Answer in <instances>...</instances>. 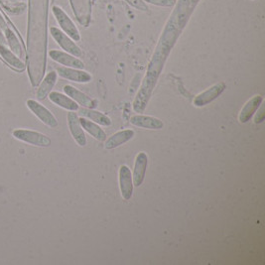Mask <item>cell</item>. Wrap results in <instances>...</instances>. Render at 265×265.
I'll return each mask as SVG.
<instances>
[{
	"instance_id": "obj_15",
	"label": "cell",
	"mask_w": 265,
	"mask_h": 265,
	"mask_svg": "<svg viewBox=\"0 0 265 265\" xmlns=\"http://www.w3.org/2000/svg\"><path fill=\"white\" fill-rule=\"evenodd\" d=\"M263 102L262 96H254L245 102V104L242 107L241 111L239 112V121L241 123H246L251 119V117L254 115V113L259 109L261 103Z\"/></svg>"
},
{
	"instance_id": "obj_11",
	"label": "cell",
	"mask_w": 265,
	"mask_h": 265,
	"mask_svg": "<svg viewBox=\"0 0 265 265\" xmlns=\"http://www.w3.org/2000/svg\"><path fill=\"white\" fill-rule=\"evenodd\" d=\"M49 56L53 61L63 65L64 67L80 69V70L84 69V64L83 61H81L79 58L73 56L67 52H63V51H59V50H51V51H49Z\"/></svg>"
},
{
	"instance_id": "obj_1",
	"label": "cell",
	"mask_w": 265,
	"mask_h": 265,
	"mask_svg": "<svg viewBox=\"0 0 265 265\" xmlns=\"http://www.w3.org/2000/svg\"><path fill=\"white\" fill-rule=\"evenodd\" d=\"M181 34V30L175 27L169 21L166 22L155 47L153 55L148 64L145 77L133 100L132 108L134 112L142 113L145 111L152 97L159 77L164 70L168 57L170 56L172 49L176 45Z\"/></svg>"
},
{
	"instance_id": "obj_4",
	"label": "cell",
	"mask_w": 265,
	"mask_h": 265,
	"mask_svg": "<svg viewBox=\"0 0 265 265\" xmlns=\"http://www.w3.org/2000/svg\"><path fill=\"white\" fill-rule=\"evenodd\" d=\"M50 33H51L52 37L54 38V40L56 41L57 44L65 52L69 53L73 56L77 57V58L83 57L84 53H83L82 49L66 33H64L61 29L57 28V27H51Z\"/></svg>"
},
{
	"instance_id": "obj_23",
	"label": "cell",
	"mask_w": 265,
	"mask_h": 265,
	"mask_svg": "<svg viewBox=\"0 0 265 265\" xmlns=\"http://www.w3.org/2000/svg\"><path fill=\"white\" fill-rule=\"evenodd\" d=\"M126 1L136 10H139L142 12H148V10H149L147 4L143 0H126Z\"/></svg>"
},
{
	"instance_id": "obj_27",
	"label": "cell",
	"mask_w": 265,
	"mask_h": 265,
	"mask_svg": "<svg viewBox=\"0 0 265 265\" xmlns=\"http://www.w3.org/2000/svg\"><path fill=\"white\" fill-rule=\"evenodd\" d=\"M6 27H7V25H6V22H5L4 18L2 17V15L0 14V28L5 29Z\"/></svg>"
},
{
	"instance_id": "obj_20",
	"label": "cell",
	"mask_w": 265,
	"mask_h": 265,
	"mask_svg": "<svg viewBox=\"0 0 265 265\" xmlns=\"http://www.w3.org/2000/svg\"><path fill=\"white\" fill-rule=\"evenodd\" d=\"M0 56L2 57V59L15 70H25L24 62L19 57L16 56L8 47L0 46Z\"/></svg>"
},
{
	"instance_id": "obj_13",
	"label": "cell",
	"mask_w": 265,
	"mask_h": 265,
	"mask_svg": "<svg viewBox=\"0 0 265 265\" xmlns=\"http://www.w3.org/2000/svg\"><path fill=\"white\" fill-rule=\"evenodd\" d=\"M148 166V156L145 152H140L137 154L134 162V168H133V174H132V180H133V186L140 187L145 178L146 169Z\"/></svg>"
},
{
	"instance_id": "obj_24",
	"label": "cell",
	"mask_w": 265,
	"mask_h": 265,
	"mask_svg": "<svg viewBox=\"0 0 265 265\" xmlns=\"http://www.w3.org/2000/svg\"><path fill=\"white\" fill-rule=\"evenodd\" d=\"M146 4H152L161 7H172L175 5L177 0H143Z\"/></svg>"
},
{
	"instance_id": "obj_21",
	"label": "cell",
	"mask_w": 265,
	"mask_h": 265,
	"mask_svg": "<svg viewBox=\"0 0 265 265\" xmlns=\"http://www.w3.org/2000/svg\"><path fill=\"white\" fill-rule=\"evenodd\" d=\"M80 123L83 127V129H84L89 134H91L95 139L98 140V141L107 140V133L94 121H92L85 117H81Z\"/></svg>"
},
{
	"instance_id": "obj_17",
	"label": "cell",
	"mask_w": 265,
	"mask_h": 265,
	"mask_svg": "<svg viewBox=\"0 0 265 265\" xmlns=\"http://www.w3.org/2000/svg\"><path fill=\"white\" fill-rule=\"evenodd\" d=\"M49 99L55 103L58 107L66 110V111H69V112H77L79 111L80 107L79 104L73 100L70 97H68L67 95H64V94H61L59 92H51L48 96Z\"/></svg>"
},
{
	"instance_id": "obj_16",
	"label": "cell",
	"mask_w": 265,
	"mask_h": 265,
	"mask_svg": "<svg viewBox=\"0 0 265 265\" xmlns=\"http://www.w3.org/2000/svg\"><path fill=\"white\" fill-rule=\"evenodd\" d=\"M134 135H135V132L132 129H126V130L118 131L116 133L112 134V136L105 141L104 147L107 150H112L114 148H117V147L121 146L122 144L128 142L129 140L132 139L134 137Z\"/></svg>"
},
{
	"instance_id": "obj_8",
	"label": "cell",
	"mask_w": 265,
	"mask_h": 265,
	"mask_svg": "<svg viewBox=\"0 0 265 265\" xmlns=\"http://www.w3.org/2000/svg\"><path fill=\"white\" fill-rule=\"evenodd\" d=\"M64 93L70 97L73 100H75L78 104L84 107L85 109H90V110H95L98 107V101L94 99V98L89 97L87 95H85L83 92H81L80 90H78L77 87L67 84L64 86Z\"/></svg>"
},
{
	"instance_id": "obj_7",
	"label": "cell",
	"mask_w": 265,
	"mask_h": 265,
	"mask_svg": "<svg viewBox=\"0 0 265 265\" xmlns=\"http://www.w3.org/2000/svg\"><path fill=\"white\" fill-rule=\"evenodd\" d=\"M226 85L223 82L218 84H213L204 91L203 93L199 94L193 100V104L197 108H203L213 102L215 99L219 98L225 90Z\"/></svg>"
},
{
	"instance_id": "obj_3",
	"label": "cell",
	"mask_w": 265,
	"mask_h": 265,
	"mask_svg": "<svg viewBox=\"0 0 265 265\" xmlns=\"http://www.w3.org/2000/svg\"><path fill=\"white\" fill-rule=\"evenodd\" d=\"M52 11H53V14L56 18L58 24L61 27V30L64 33H66L75 42L81 41V39H82L81 33H80L78 27L76 26V24L73 22V20L69 17V15L67 14L61 7H59L57 5L53 6Z\"/></svg>"
},
{
	"instance_id": "obj_5",
	"label": "cell",
	"mask_w": 265,
	"mask_h": 265,
	"mask_svg": "<svg viewBox=\"0 0 265 265\" xmlns=\"http://www.w3.org/2000/svg\"><path fill=\"white\" fill-rule=\"evenodd\" d=\"M13 136L16 139L28 143L34 146L48 147L51 145V139L38 131L29 129H16L13 131Z\"/></svg>"
},
{
	"instance_id": "obj_19",
	"label": "cell",
	"mask_w": 265,
	"mask_h": 265,
	"mask_svg": "<svg viewBox=\"0 0 265 265\" xmlns=\"http://www.w3.org/2000/svg\"><path fill=\"white\" fill-rule=\"evenodd\" d=\"M79 111L84 117L94 121L95 123H97L98 126H112V119L107 114H104L102 112H98V111H95V110L85 109V108L79 109Z\"/></svg>"
},
{
	"instance_id": "obj_9",
	"label": "cell",
	"mask_w": 265,
	"mask_h": 265,
	"mask_svg": "<svg viewBox=\"0 0 265 265\" xmlns=\"http://www.w3.org/2000/svg\"><path fill=\"white\" fill-rule=\"evenodd\" d=\"M118 181H119V189L122 198L129 201L133 195V180L132 173L130 169L126 165H122L118 171Z\"/></svg>"
},
{
	"instance_id": "obj_6",
	"label": "cell",
	"mask_w": 265,
	"mask_h": 265,
	"mask_svg": "<svg viewBox=\"0 0 265 265\" xmlns=\"http://www.w3.org/2000/svg\"><path fill=\"white\" fill-rule=\"evenodd\" d=\"M26 104L32 113L34 115H36L44 125H46L51 128H56L57 126H59L55 115L40 102H38L34 99H28Z\"/></svg>"
},
{
	"instance_id": "obj_25",
	"label": "cell",
	"mask_w": 265,
	"mask_h": 265,
	"mask_svg": "<svg viewBox=\"0 0 265 265\" xmlns=\"http://www.w3.org/2000/svg\"><path fill=\"white\" fill-rule=\"evenodd\" d=\"M256 112H257V113H256V115H255V117H254V122H255L256 125H258V123L263 122V120H264V107H263L262 103H261V105L259 107V109H258Z\"/></svg>"
},
{
	"instance_id": "obj_2",
	"label": "cell",
	"mask_w": 265,
	"mask_h": 265,
	"mask_svg": "<svg viewBox=\"0 0 265 265\" xmlns=\"http://www.w3.org/2000/svg\"><path fill=\"white\" fill-rule=\"evenodd\" d=\"M200 1L201 0H177L167 21L183 32Z\"/></svg>"
},
{
	"instance_id": "obj_18",
	"label": "cell",
	"mask_w": 265,
	"mask_h": 265,
	"mask_svg": "<svg viewBox=\"0 0 265 265\" xmlns=\"http://www.w3.org/2000/svg\"><path fill=\"white\" fill-rule=\"evenodd\" d=\"M57 79H58V74L55 70H52L45 76L36 93V97L38 99L43 100L49 96V94L52 92V89L56 84Z\"/></svg>"
},
{
	"instance_id": "obj_22",
	"label": "cell",
	"mask_w": 265,
	"mask_h": 265,
	"mask_svg": "<svg viewBox=\"0 0 265 265\" xmlns=\"http://www.w3.org/2000/svg\"><path fill=\"white\" fill-rule=\"evenodd\" d=\"M4 35H5V38H6L7 47L14 53L16 56L19 57L20 59L23 58L24 57L23 47L21 45V42L19 41V39L17 38V36L15 35L14 32L11 29L6 27L4 29Z\"/></svg>"
},
{
	"instance_id": "obj_12",
	"label": "cell",
	"mask_w": 265,
	"mask_h": 265,
	"mask_svg": "<svg viewBox=\"0 0 265 265\" xmlns=\"http://www.w3.org/2000/svg\"><path fill=\"white\" fill-rule=\"evenodd\" d=\"M67 118H68V126L70 128V132L73 138L76 140V142L80 146L84 147L86 145V137L84 134V129L80 123V117L78 116L76 112H69Z\"/></svg>"
},
{
	"instance_id": "obj_10",
	"label": "cell",
	"mask_w": 265,
	"mask_h": 265,
	"mask_svg": "<svg viewBox=\"0 0 265 265\" xmlns=\"http://www.w3.org/2000/svg\"><path fill=\"white\" fill-rule=\"evenodd\" d=\"M57 74L62 77L63 79H66L70 82L79 83V84H86L90 83L93 79L92 75L87 72L80 69H74L68 67H59L57 69Z\"/></svg>"
},
{
	"instance_id": "obj_14",
	"label": "cell",
	"mask_w": 265,
	"mask_h": 265,
	"mask_svg": "<svg viewBox=\"0 0 265 265\" xmlns=\"http://www.w3.org/2000/svg\"><path fill=\"white\" fill-rule=\"evenodd\" d=\"M130 123L132 126L144 128V129H151V130H159L164 127V123L161 119L143 114H136L130 118Z\"/></svg>"
},
{
	"instance_id": "obj_26",
	"label": "cell",
	"mask_w": 265,
	"mask_h": 265,
	"mask_svg": "<svg viewBox=\"0 0 265 265\" xmlns=\"http://www.w3.org/2000/svg\"><path fill=\"white\" fill-rule=\"evenodd\" d=\"M0 46H5L7 47V42H6V38L4 35V32L2 31V29L0 28Z\"/></svg>"
}]
</instances>
